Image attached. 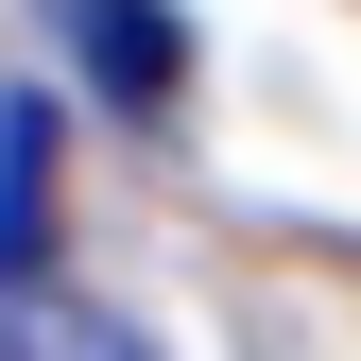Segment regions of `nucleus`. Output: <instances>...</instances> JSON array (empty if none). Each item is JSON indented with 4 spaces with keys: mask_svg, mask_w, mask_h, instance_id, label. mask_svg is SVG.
Listing matches in <instances>:
<instances>
[{
    "mask_svg": "<svg viewBox=\"0 0 361 361\" xmlns=\"http://www.w3.org/2000/svg\"><path fill=\"white\" fill-rule=\"evenodd\" d=\"M0 361H155V344H138V310L69 293V276H18L0 293Z\"/></svg>",
    "mask_w": 361,
    "mask_h": 361,
    "instance_id": "f257e3e1",
    "label": "nucleus"
},
{
    "mask_svg": "<svg viewBox=\"0 0 361 361\" xmlns=\"http://www.w3.org/2000/svg\"><path fill=\"white\" fill-rule=\"evenodd\" d=\"M86 35V69H104V104H172V18L155 0H52Z\"/></svg>",
    "mask_w": 361,
    "mask_h": 361,
    "instance_id": "f03ea898",
    "label": "nucleus"
}]
</instances>
